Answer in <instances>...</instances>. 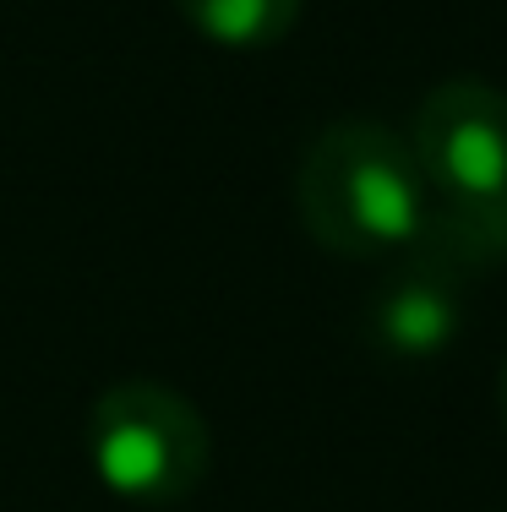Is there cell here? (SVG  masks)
Listing matches in <instances>:
<instances>
[{
  "label": "cell",
  "instance_id": "cell-1",
  "mask_svg": "<svg viewBox=\"0 0 507 512\" xmlns=\"http://www.w3.org/2000/svg\"><path fill=\"white\" fill-rule=\"evenodd\" d=\"M300 224L333 256L377 262L420 246L431 224V186L393 126L366 115L333 120L311 137L295 180Z\"/></svg>",
  "mask_w": 507,
  "mask_h": 512
},
{
  "label": "cell",
  "instance_id": "cell-2",
  "mask_svg": "<svg viewBox=\"0 0 507 512\" xmlns=\"http://www.w3.org/2000/svg\"><path fill=\"white\" fill-rule=\"evenodd\" d=\"M208 420L164 382H115L88 414V458L115 496L169 507L208 474Z\"/></svg>",
  "mask_w": 507,
  "mask_h": 512
},
{
  "label": "cell",
  "instance_id": "cell-3",
  "mask_svg": "<svg viewBox=\"0 0 507 512\" xmlns=\"http://www.w3.org/2000/svg\"><path fill=\"white\" fill-rule=\"evenodd\" d=\"M409 148L437 202L507 197V93L480 77H448L420 99Z\"/></svg>",
  "mask_w": 507,
  "mask_h": 512
},
{
  "label": "cell",
  "instance_id": "cell-4",
  "mask_svg": "<svg viewBox=\"0 0 507 512\" xmlns=\"http://www.w3.org/2000/svg\"><path fill=\"white\" fill-rule=\"evenodd\" d=\"M464 327V273L415 246L366 306V338L393 360H431Z\"/></svg>",
  "mask_w": 507,
  "mask_h": 512
},
{
  "label": "cell",
  "instance_id": "cell-5",
  "mask_svg": "<svg viewBox=\"0 0 507 512\" xmlns=\"http://www.w3.org/2000/svg\"><path fill=\"white\" fill-rule=\"evenodd\" d=\"M175 11L224 50H268L300 17V0H175Z\"/></svg>",
  "mask_w": 507,
  "mask_h": 512
},
{
  "label": "cell",
  "instance_id": "cell-6",
  "mask_svg": "<svg viewBox=\"0 0 507 512\" xmlns=\"http://www.w3.org/2000/svg\"><path fill=\"white\" fill-rule=\"evenodd\" d=\"M497 409H502V425H507V360H502V376H497Z\"/></svg>",
  "mask_w": 507,
  "mask_h": 512
}]
</instances>
